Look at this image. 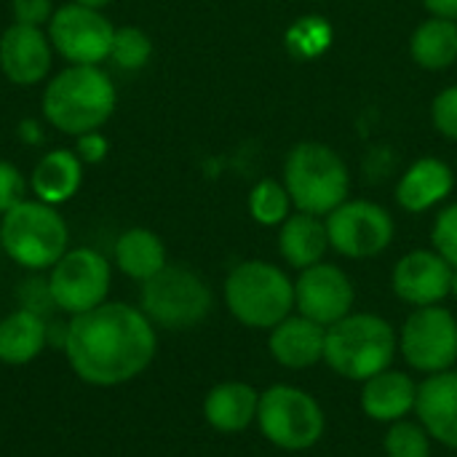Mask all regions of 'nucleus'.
Segmentation results:
<instances>
[{"mask_svg": "<svg viewBox=\"0 0 457 457\" xmlns=\"http://www.w3.org/2000/svg\"><path fill=\"white\" fill-rule=\"evenodd\" d=\"M118 107V88L104 67L67 64L46 86L40 96L43 120L64 137L104 129Z\"/></svg>", "mask_w": 457, "mask_h": 457, "instance_id": "f03ea898", "label": "nucleus"}, {"mask_svg": "<svg viewBox=\"0 0 457 457\" xmlns=\"http://www.w3.org/2000/svg\"><path fill=\"white\" fill-rule=\"evenodd\" d=\"M399 353L410 370L439 375L457 364V319L445 305L415 308L399 329Z\"/></svg>", "mask_w": 457, "mask_h": 457, "instance_id": "9d476101", "label": "nucleus"}, {"mask_svg": "<svg viewBox=\"0 0 457 457\" xmlns=\"http://www.w3.org/2000/svg\"><path fill=\"white\" fill-rule=\"evenodd\" d=\"M434 249L453 265L457 268V204H453L450 209H445L439 217H436V225H434Z\"/></svg>", "mask_w": 457, "mask_h": 457, "instance_id": "c756f323", "label": "nucleus"}, {"mask_svg": "<svg viewBox=\"0 0 457 457\" xmlns=\"http://www.w3.org/2000/svg\"><path fill=\"white\" fill-rule=\"evenodd\" d=\"M70 3H78V5H88V8H99V11H104L112 0H70Z\"/></svg>", "mask_w": 457, "mask_h": 457, "instance_id": "c9c22d12", "label": "nucleus"}, {"mask_svg": "<svg viewBox=\"0 0 457 457\" xmlns=\"http://www.w3.org/2000/svg\"><path fill=\"white\" fill-rule=\"evenodd\" d=\"M412 59L426 70H447L457 59V24L434 16L423 21L410 40Z\"/></svg>", "mask_w": 457, "mask_h": 457, "instance_id": "393cba45", "label": "nucleus"}, {"mask_svg": "<svg viewBox=\"0 0 457 457\" xmlns=\"http://www.w3.org/2000/svg\"><path fill=\"white\" fill-rule=\"evenodd\" d=\"M64 351L72 372L88 386H120L142 375L158 351L155 324L142 308L102 303L70 319Z\"/></svg>", "mask_w": 457, "mask_h": 457, "instance_id": "f257e3e1", "label": "nucleus"}, {"mask_svg": "<svg viewBox=\"0 0 457 457\" xmlns=\"http://www.w3.org/2000/svg\"><path fill=\"white\" fill-rule=\"evenodd\" d=\"M115 265L123 276L145 284L169 265L166 244L150 228H129L118 236L112 249Z\"/></svg>", "mask_w": 457, "mask_h": 457, "instance_id": "5701e85b", "label": "nucleus"}, {"mask_svg": "<svg viewBox=\"0 0 457 457\" xmlns=\"http://www.w3.org/2000/svg\"><path fill=\"white\" fill-rule=\"evenodd\" d=\"M46 321L40 313L21 308L0 319V361L11 367L29 364L46 348Z\"/></svg>", "mask_w": 457, "mask_h": 457, "instance_id": "b1692460", "label": "nucleus"}, {"mask_svg": "<svg viewBox=\"0 0 457 457\" xmlns=\"http://www.w3.org/2000/svg\"><path fill=\"white\" fill-rule=\"evenodd\" d=\"M54 46L46 27L11 21L0 35V72L19 88L43 83L54 64Z\"/></svg>", "mask_w": 457, "mask_h": 457, "instance_id": "4468645a", "label": "nucleus"}, {"mask_svg": "<svg viewBox=\"0 0 457 457\" xmlns=\"http://www.w3.org/2000/svg\"><path fill=\"white\" fill-rule=\"evenodd\" d=\"M450 295L457 297V268H453V287H450Z\"/></svg>", "mask_w": 457, "mask_h": 457, "instance_id": "e433bc0d", "label": "nucleus"}, {"mask_svg": "<svg viewBox=\"0 0 457 457\" xmlns=\"http://www.w3.org/2000/svg\"><path fill=\"white\" fill-rule=\"evenodd\" d=\"M112 268L104 254L88 246L67 249L62 260L48 270V300L67 316L86 313L107 303Z\"/></svg>", "mask_w": 457, "mask_h": 457, "instance_id": "1a4fd4ad", "label": "nucleus"}, {"mask_svg": "<svg viewBox=\"0 0 457 457\" xmlns=\"http://www.w3.org/2000/svg\"><path fill=\"white\" fill-rule=\"evenodd\" d=\"M434 126L450 137V139H457V86H450L445 88L436 99H434Z\"/></svg>", "mask_w": 457, "mask_h": 457, "instance_id": "7c9ffc66", "label": "nucleus"}, {"mask_svg": "<svg viewBox=\"0 0 457 457\" xmlns=\"http://www.w3.org/2000/svg\"><path fill=\"white\" fill-rule=\"evenodd\" d=\"M16 137H19L24 145H40V142H43V126H40V120L24 118V120L16 126Z\"/></svg>", "mask_w": 457, "mask_h": 457, "instance_id": "72a5a7b5", "label": "nucleus"}, {"mask_svg": "<svg viewBox=\"0 0 457 457\" xmlns=\"http://www.w3.org/2000/svg\"><path fill=\"white\" fill-rule=\"evenodd\" d=\"M54 54L67 64H94L102 67L110 59V46L115 35V24L99 8L62 3L51 21L46 24Z\"/></svg>", "mask_w": 457, "mask_h": 457, "instance_id": "9b49d317", "label": "nucleus"}, {"mask_svg": "<svg viewBox=\"0 0 457 457\" xmlns=\"http://www.w3.org/2000/svg\"><path fill=\"white\" fill-rule=\"evenodd\" d=\"M214 297L209 284L190 268L166 265L142 284L139 308L163 329H190L212 313Z\"/></svg>", "mask_w": 457, "mask_h": 457, "instance_id": "6e6552de", "label": "nucleus"}, {"mask_svg": "<svg viewBox=\"0 0 457 457\" xmlns=\"http://www.w3.org/2000/svg\"><path fill=\"white\" fill-rule=\"evenodd\" d=\"M0 246L24 270H51L70 249V230L56 206L24 198L0 217Z\"/></svg>", "mask_w": 457, "mask_h": 457, "instance_id": "20e7f679", "label": "nucleus"}, {"mask_svg": "<svg viewBox=\"0 0 457 457\" xmlns=\"http://www.w3.org/2000/svg\"><path fill=\"white\" fill-rule=\"evenodd\" d=\"M72 150H75V155L86 166H99L107 158V153H110V139H107V134L102 129L86 131V134L75 137V147Z\"/></svg>", "mask_w": 457, "mask_h": 457, "instance_id": "473e14b6", "label": "nucleus"}, {"mask_svg": "<svg viewBox=\"0 0 457 457\" xmlns=\"http://www.w3.org/2000/svg\"><path fill=\"white\" fill-rule=\"evenodd\" d=\"M83 169L86 163L75 155V150H48L40 155V161L29 171V193L32 198L48 204V206H64L70 204L80 187H83Z\"/></svg>", "mask_w": 457, "mask_h": 457, "instance_id": "6ab92c4d", "label": "nucleus"}, {"mask_svg": "<svg viewBox=\"0 0 457 457\" xmlns=\"http://www.w3.org/2000/svg\"><path fill=\"white\" fill-rule=\"evenodd\" d=\"M399 332L378 313H348L327 327L324 364L343 380L364 383L394 367Z\"/></svg>", "mask_w": 457, "mask_h": 457, "instance_id": "7ed1b4c3", "label": "nucleus"}, {"mask_svg": "<svg viewBox=\"0 0 457 457\" xmlns=\"http://www.w3.org/2000/svg\"><path fill=\"white\" fill-rule=\"evenodd\" d=\"M268 332H270L268 335V351L278 367L311 370L319 361H324L327 327H321V324H316L300 313H292Z\"/></svg>", "mask_w": 457, "mask_h": 457, "instance_id": "f3484780", "label": "nucleus"}, {"mask_svg": "<svg viewBox=\"0 0 457 457\" xmlns=\"http://www.w3.org/2000/svg\"><path fill=\"white\" fill-rule=\"evenodd\" d=\"M27 190L29 179H24L19 166L11 161H0V217L16 204H21L27 198Z\"/></svg>", "mask_w": 457, "mask_h": 457, "instance_id": "c85d7f7f", "label": "nucleus"}, {"mask_svg": "<svg viewBox=\"0 0 457 457\" xmlns=\"http://www.w3.org/2000/svg\"><path fill=\"white\" fill-rule=\"evenodd\" d=\"M415 402H418L415 378L410 372H402L394 367L364 380L361 394H359L361 412L372 423H383V426L410 418L415 412Z\"/></svg>", "mask_w": 457, "mask_h": 457, "instance_id": "a211bd4d", "label": "nucleus"}, {"mask_svg": "<svg viewBox=\"0 0 457 457\" xmlns=\"http://www.w3.org/2000/svg\"><path fill=\"white\" fill-rule=\"evenodd\" d=\"M455 177L453 169L439 161V158H420L418 163H412L399 187H396V198L402 204V209L420 214L428 212L431 206H436L439 201H445L453 193Z\"/></svg>", "mask_w": 457, "mask_h": 457, "instance_id": "412c9836", "label": "nucleus"}, {"mask_svg": "<svg viewBox=\"0 0 457 457\" xmlns=\"http://www.w3.org/2000/svg\"><path fill=\"white\" fill-rule=\"evenodd\" d=\"M329 246L351 260L386 252L394 241V217L372 201H345L327 214Z\"/></svg>", "mask_w": 457, "mask_h": 457, "instance_id": "f8f14e48", "label": "nucleus"}, {"mask_svg": "<svg viewBox=\"0 0 457 457\" xmlns=\"http://www.w3.org/2000/svg\"><path fill=\"white\" fill-rule=\"evenodd\" d=\"M260 391L241 380L214 386L204 399V418L220 434H241L257 423Z\"/></svg>", "mask_w": 457, "mask_h": 457, "instance_id": "aec40b11", "label": "nucleus"}, {"mask_svg": "<svg viewBox=\"0 0 457 457\" xmlns=\"http://www.w3.org/2000/svg\"><path fill=\"white\" fill-rule=\"evenodd\" d=\"M426 8L434 13V16H442V19H457V0H423Z\"/></svg>", "mask_w": 457, "mask_h": 457, "instance_id": "f704fd0d", "label": "nucleus"}, {"mask_svg": "<svg viewBox=\"0 0 457 457\" xmlns=\"http://www.w3.org/2000/svg\"><path fill=\"white\" fill-rule=\"evenodd\" d=\"M150 56H153V40L142 27H137V24L115 27L107 62H112L115 67H120L126 72H137V70L147 67Z\"/></svg>", "mask_w": 457, "mask_h": 457, "instance_id": "a878e982", "label": "nucleus"}, {"mask_svg": "<svg viewBox=\"0 0 457 457\" xmlns=\"http://www.w3.org/2000/svg\"><path fill=\"white\" fill-rule=\"evenodd\" d=\"M434 439L420 426V420H396L388 426L383 436V453L386 457H431Z\"/></svg>", "mask_w": 457, "mask_h": 457, "instance_id": "bb28decb", "label": "nucleus"}, {"mask_svg": "<svg viewBox=\"0 0 457 457\" xmlns=\"http://www.w3.org/2000/svg\"><path fill=\"white\" fill-rule=\"evenodd\" d=\"M284 179L297 212L316 217L329 214L345 204L351 190V177L343 158L319 142H303L289 153Z\"/></svg>", "mask_w": 457, "mask_h": 457, "instance_id": "423d86ee", "label": "nucleus"}, {"mask_svg": "<svg viewBox=\"0 0 457 457\" xmlns=\"http://www.w3.org/2000/svg\"><path fill=\"white\" fill-rule=\"evenodd\" d=\"M225 305L249 329H273L295 311V281L273 262H238L225 278Z\"/></svg>", "mask_w": 457, "mask_h": 457, "instance_id": "39448f33", "label": "nucleus"}, {"mask_svg": "<svg viewBox=\"0 0 457 457\" xmlns=\"http://www.w3.org/2000/svg\"><path fill=\"white\" fill-rule=\"evenodd\" d=\"M415 418L428 431V436L447 447L457 450V372L447 370L439 375H428L418 383Z\"/></svg>", "mask_w": 457, "mask_h": 457, "instance_id": "dca6fc26", "label": "nucleus"}, {"mask_svg": "<svg viewBox=\"0 0 457 457\" xmlns=\"http://www.w3.org/2000/svg\"><path fill=\"white\" fill-rule=\"evenodd\" d=\"M289 206L292 198L287 193V185H278L273 179H265L260 185H254L252 195H249V212L260 225H281L289 217Z\"/></svg>", "mask_w": 457, "mask_h": 457, "instance_id": "cd10ccee", "label": "nucleus"}, {"mask_svg": "<svg viewBox=\"0 0 457 457\" xmlns=\"http://www.w3.org/2000/svg\"><path fill=\"white\" fill-rule=\"evenodd\" d=\"M396 297L412 308L442 305L450 297L453 265L436 249H415L404 254L391 276Z\"/></svg>", "mask_w": 457, "mask_h": 457, "instance_id": "2eb2a0df", "label": "nucleus"}, {"mask_svg": "<svg viewBox=\"0 0 457 457\" xmlns=\"http://www.w3.org/2000/svg\"><path fill=\"white\" fill-rule=\"evenodd\" d=\"M329 249V233H327V222H321L316 214H289L281 222L278 230V252L281 257L297 268L305 270L316 262H324V254Z\"/></svg>", "mask_w": 457, "mask_h": 457, "instance_id": "4be33fe9", "label": "nucleus"}, {"mask_svg": "<svg viewBox=\"0 0 457 457\" xmlns=\"http://www.w3.org/2000/svg\"><path fill=\"white\" fill-rule=\"evenodd\" d=\"M353 281L332 262H316L300 270L295 281V311L321 327H332L353 313Z\"/></svg>", "mask_w": 457, "mask_h": 457, "instance_id": "ddd939ff", "label": "nucleus"}, {"mask_svg": "<svg viewBox=\"0 0 457 457\" xmlns=\"http://www.w3.org/2000/svg\"><path fill=\"white\" fill-rule=\"evenodd\" d=\"M257 428L273 447L284 453H305L324 439L327 415L311 391L276 383L260 394Z\"/></svg>", "mask_w": 457, "mask_h": 457, "instance_id": "0eeeda50", "label": "nucleus"}, {"mask_svg": "<svg viewBox=\"0 0 457 457\" xmlns=\"http://www.w3.org/2000/svg\"><path fill=\"white\" fill-rule=\"evenodd\" d=\"M54 11H56L54 0H11V16L19 24L46 27L51 21Z\"/></svg>", "mask_w": 457, "mask_h": 457, "instance_id": "2f4dec72", "label": "nucleus"}]
</instances>
